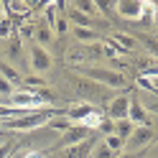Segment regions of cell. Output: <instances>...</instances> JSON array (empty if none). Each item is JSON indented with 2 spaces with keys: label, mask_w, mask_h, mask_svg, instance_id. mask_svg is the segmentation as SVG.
Masks as SVG:
<instances>
[{
  "label": "cell",
  "mask_w": 158,
  "mask_h": 158,
  "mask_svg": "<svg viewBox=\"0 0 158 158\" xmlns=\"http://www.w3.org/2000/svg\"><path fill=\"white\" fill-rule=\"evenodd\" d=\"M97 130H100L102 135H112V133H115V123L110 120V117H102V120H100V127H97Z\"/></svg>",
  "instance_id": "30"
},
{
  "label": "cell",
  "mask_w": 158,
  "mask_h": 158,
  "mask_svg": "<svg viewBox=\"0 0 158 158\" xmlns=\"http://www.w3.org/2000/svg\"><path fill=\"white\" fill-rule=\"evenodd\" d=\"M127 107H130V94L123 92V94H115L110 102H107V117L115 123V120H127Z\"/></svg>",
  "instance_id": "7"
},
{
  "label": "cell",
  "mask_w": 158,
  "mask_h": 158,
  "mask_svg": "<svg viewBox=\"0 0 158 158\" xmlns=\"http://www.w3.org/2000/svg\"><path fill=\"white\" fill-rule=\"evenodd\" d=\"M0 143H3V138H0Z\"/></svg>",
  "instance_id": "38"
},
{
  "label": "cell",
  "mask_w": 158,
  "mask_h": 158,
  "mask_svg": "<svg viewBox=\"0 0 158 158\" xmlns=\"http://www.w3.org/2000/svg\"><path fill=\"white\" fill-rule=\"evenodd\" d=\"M21 158H44V153H41V151H28V153H23Z\"/></svg>",
  "instance_id": "34"
},
{
  "label": "cell",
  "mask_w": 158,
  "mask_h": 158,
  "mask_svg": "<svg viewBox=\"0 0 158 158\" xmlns=\"http://www.w3.org/2000/svg\"><path fill=\"white\" fill-rule=\"evenodd\" d=\"M100 110H97L94 105H89V102H77V105H72L69 110H64V115L69 117L72 123H84L87 117H92V115H97Z\"/></svg>",
  "instance_id": "10"
},
{
  "label": "cell",
  "mask_w": 158,
  "mask_h": 158,
  "mask_svg": "<svg viewBox=\"0 0 158 158\" xmlns=\"http://www.w3.org/2000/svg\"><path fill=\"white\" fill-rule=\"evenodd\" d=\"M138 156H140V153H120L117 158H138Z\"/></svg>",
  "instance_id": "35"
},
{
  "label": "cell",
  "mask_w": 158,
  "mask_h": 158,
  "mask_svg": "<svg viewBox=\"0 0 158 158\" xmlns=\"http://www.w3.org/2000/svg\"><path fill=\"white\" fill-rule=\"evenodd\" d=\"M28 61H31V72L36 77H44L48 69H51L54 59H51V54H48V48L38 46V44H31L28 46Z\"/></svg>",
  "instance_id": "4"
},
{
  "label": "cell",
  "mask_w": 158,
  "mask_h": 158,
  "mask_svg": "<svg viewBox=\"0 0 158 158\" xmlns=\"http://www.w3.org/2000/svg\"><path fill=\"white\" fill-rule=\"evenodd\" d=\"M102 143L110 148V151L115 153V156H120V153H125V140H120L117 135H105L102 138Z\"/></svg>",
  "instance_id": "24"
},
{
  "label": "cell",
  "mask_w": 158,
  "mask_h": 158,
  "mask_svg": "<svg viewBox=\"0 0 158 158\" xmlns=\"http://www.w3.org/2000/svg\"><path fill=\"white\" fill-rule=\"evenodd\" d=\"M15 92H18V87H15V84H10L8 79L0 77V97H13Z\"/></svg>",
  "instance_id": "28"
},
{
  "label": "cell",
  "mask_w": 158,
  "mask_h": 158,
  "mask_svg": "<svg viewBox=\"0 0 158 158\" xmlns=\"http://www.w3.org/2000/svg\"><path fill=\"white\" fill-rule=\"evenodd\" d=\"M21 46H23V44H21V36H18V33L10 38V41H8V48H5V56H8V59H5V61L10 64V66H15V64H21V61H23V51H21Z\"/></svg>",
  "instance_id": "14"
},
{
  "label": "cell",
  "mask_w": 158,
  "mask_h": 158,
  "mask_svg": "<svg viewBox=\"0 0 158 158\" xmlns=\"http://www.w3.org/2000/svg\"><path fill=\"white\" fill-rule=\"evenodd\" d=\"M5 8H8V15H10V18L26 15L28 10H31V5H28V3H21V0H10V3H5Z\"/></svg>",
  "instance_id": "23"
},
{
  "label": "cell",
  "mask_w": 158,
  "mask_h": 158,
  "mask_svg": "<svg viewBox=\"0 0 158 158\" xmlns=\"http://www.w3.org/2000/svg\"><path fill=\"white\" fill-rule=\"evenodd\" d=\"M153 138H156V133L151 127H135L133 135L125 140V153H140L143 148H148L153 143Z\"/></svg>",
  "instance_id": "6"
},
{
  "label": "cell",
  "mask_w": 158,
  "mask_h": 158,
  "mask_svg": "<svg viewBox=\"0 0 158 158\" xmlns=\"http://www.w3.org/2000/svg\"><path fill=\"white\" fill-rule=\"evenodd\" d=\"M112 41L120 46L123 56H125V54H133V51L140 48V41H138L135 36H130V33H112Z\"/></svg>",
  "instance_id": "13"
},
{
  "label": "cell",
  "mask_w": 158,
  "mask_h": 158,
  "mask_svg": "<svg viewBox=\"0 0 158 158\" xmlns=\"http://www.w3.org/2000/svg\"><path fill=\"white\" fill-rule=\"evenodd\" d=\"M115 10L120 13L127 21H138L140 23V15H143V0H117L115 3Z\"/></svg>",
  "instance_id": "9"
},
{
  "label": "cell",
  "mask_w": 158,
  "mask_h": 158,
  "mask_svg": "<svg viewBox=\"0 0 158 158\" xmlns=\"http://www.w3.org/2000/svg\"><path fill=\"white\" fill-rule=\"evenodd\" d=\"M89 133H92V130H89L84 123H74V125L51 145V151H59V148H72V145H77V143L87 140V138H89Z\"/></svg>",
  "instance_id": "5"
},
{
  "label": "cell",
  "mask_w": 158,
  "mask_h": 158,
  "mask_svg": "<svg viewBox=\"0 0 158 158\" xmlns=\"http://www.w3.org/2000/svg\"><path fill=\"white\" fill-rule=\"evenodd\" d=\"M89 158H117V156H115L110 148H107V145L100 140V143L94 145V151H92V156H89Z\"/></svg>",
  "instance_id": "25"
},
{
  "label": "cell",
  "mask_w": 158,
  "mask_h": 158,
  "mask_svg": "<svg viewBox=\"0 0 158 158\" xmlns=\"http://www.w3.org/2000/svg\"><path fill=\"white\" fill-rule=\"evenodd\" d=\"M66 5H69V3H66ZM66 21L72 23L74 28H94V18H89V15H84V13H79V10H74L72 5H69Z\"/></svg>",
  "instance_id": "15"
},
{
  "label": "cell",
  "mask_w": 158,
  "mask_h": 158,
  "mask_svg": "<svg viewBox=\"0 0 158 158\" xmlns=\"http://www.w3.org/2000/svg\"><path fill=\"white\" fill-rule=\"evenodd\" d=\"M10 158H21V156H10Z\"/></svg>",
  "instance_id": "37"
},
{
  "label": "cell",
  "mask_w": 158,
  "mask_h": 158,
  "mask_svg": "<svg viewBox=\"0 0 158 158\" xmlns=\"http://www.w3.org/2000/svg\"><path fill=\"white\" fill-rule=\"evenodd\" d=\"M54 36H64L69 31V21H66V15H56V21H54Z\"/></svg>",
  "instance_id": "26"
},
{
  "label": "cell",
  "mask_w": 158,
  "mask_h": 158,
  "mask_svg": "<svg viewBox=\"0 0 158 158\" xmlns=\"http://www.w3.org/2000/svg\"><path fill=\"white\" fill-rule=\"evenodd\" d=\"M143 44H145V48H148V51H151L153 56H158V41H156V38L145 36V38H143Z\"/></svg>",
  "instance_id": "32"
},
{
  "label": "cell",
  "mask_w": 158,
  "mask_h": 158,
  "mask_svg": "<svg viewBox=\"0 0 158 158\" xmlns=\"http://www.w3.org/2000/svg\"><path fill=\"white\" fill-rule=\"evenodd\" d=\"M33 28H36V26L26 23V26H21V28H18V33H21V38H23V36H26V38H31V36H33Z\"/></svg>",
  "instance_id": "33"
},
{
  "label": "cell",
  "mask_w": 158,
  "mask_h": 158,
  "mask_svg": "<svg viewBox=\"0 0 158 158\" xmlns=\"http://www.w3.org/2000/svg\"><path fill=\"white\" fill-rule=\"evenodd\" d=\"M54 21H56V3H46V26L54 28Z\"/></svg>",
  "instance_id": "31"
},
{
  "label": "cell",
  "mask_w": 158,
  "mask_h": 158,
  "mask_svg": "<svg viewBox=\"0 0 158 158\" xmlns=\"http://www.w3.org/2000/svg\"><path fill=\"white\" fill-rule=\"evenodd\" d=\"M74 8V10H79V13H84V15H89V18H94L97 13H100V8H97V0H74V3H69Z\"/></svg>",
  "instance_id": "18"
},
{
  "label": "cell",
  "mask_w": 158,
  "mask_h": 158,
  "mask_svg": "<svg viewBox=\"0 0 158 158\" xmlns=\"http://www.w3.org/2000/svg\"><path fill=\"white\" fill-rule=\"evenodd\" d=\"M10 102H13V107H21V110H41V107H46L33 92H23V89H18L10 97Z\"/></svg>",
  "instance_id": "11"
},
{
  "label": "cell",
  "mask_w": 158,
  "mask_h": 158,
  "mask_svg": "<svg viewBox=\"0 0 158 158\" xmlns=\"http://www.w3.org/2000/svg\"><path fill=\"white\" fill-rule=\"evenodd\" d=\"M74 38L79 41V46H89V44L100 41V36H97L94 28H74Z\"/></svg>",
  "instance_id": "17"
},
{
  "label": "cell",
  "mask_w": 158,
  "mask_h": 158,
  "mask_svg": "<svg viewBox=\"0 0 158 158\" xmlns=\"http://www.w3.org/2000/svg\"><path fill=\"white\" fill-rule=\"evenodd\" d=\"M15 148H18L15 140H5V143H0V158H10Z\"/></svg>",
  "instance_id": "29"
},
{
  "label": "cell",
  "mask_w": 158,
  "mask_h": 158,
  "mask_svg": "<svg viewBox=\"0 0 158 158\" xmlns=\"http://www.w3.org/2000/svg\"><path fill=\"white\" fill-rule=\"evenodd\" d=\"M0 77H3V79H8V82H10V84H15V87L23 82V77L15 72V66H10V64L5 61V59L0 61Z\"/></svg>",
  "instance_id": "20"
},
{
  "label": "cell",
  "mask_w": 158,
  "mask_h": 158,
  "mask_svg": "<svg viewBox=\"0 0 158 158\" xmlns=\"http://www.w3.org/2000/svg\"><path fill=\"white\" fill-rule=\"evenodd\" d=\"M156 41H158V23H156Z\"/></svg>",
  "instance_id": "36"
},
{
  "label": "cell",
  "mask_w": 158,
  "mask_h": 158,
  "mask_svg": "<svg viewBox=\"0 0 158 158\" xmlns=\"http://www.w3.org/2000/svg\"><path fill=\"white\" fill-rule=\"evenodd\" d=\"M77 72L82 74L84 79H92V82L107 87V89H127V79L123 72H117V69H105V66H77Z\"/></svg>",
  "instance_id": "1"
},
{
  "label": "cell",
  "mask_w": 158,
  "mask_h": 158,
  "mask_svg": "<svg viewBox=\"0 0 158 158\" xmlns=\"http://www.w3.org/2000/svg\"><path fill=\"white\" fill-rule=\"evenodd\" d=\"M33 38H36L33 44H38V46H44V48H46L48 44L54 41V31H51V28H48V26L41 21V23H38V26L33 28Z\"/></svg>",
  "instance_id": "16"
},
{
  "label": "cell",
  "mask_w": 158,
  "mask_h": 158,
  "mask_svg": "<svg viewBox=\"0 0 158 158\" xmlns=\"http://www.w3.org/2000/svg\"><path fill=\"white\" fill-rule=\"evenodd\" d=\"M23 92H36V89H44L46 87V82H44V77H36V74H31V77H23Z\"/></svg>",
  "instance_id": "22"
},
{
  "label": "cell",
  "mask_w": 158,
  "mask_h": 158,
  "mask_svg": "<svg viewBox=\"0 0 158 158\" xmlns=\"http://www.w3.org/2000/svg\"><path fill=\"white\" fill-rule=\"evenodd\" d=\"M133 130H135V125L130 120H115V133L112 135H117L120 140H127V138L133 135Z\"/></svg>",
  "instance_id": "21"
},
{
  "label": "cell",
  "mask_w": 158,
  "mask_h": 158,
  "mask_svg": "<svg viewBox=\"0 0 158 158\" xmlns=\"http://www.w3.org/2000/svg\"><path fill=\"white\" fill-rule=\"evenodd\" d=\"M74 87H77V92L84 97V102H110L112 97H110V89L102 84H97L92 82V79H84V77H74Z\"/></svg>",
  "instance_id": "3"
},
{
  "label": "cell",
  "mask_w": 158,
  "mask_h": 158,
  "mask_svg": "<svg viewBox=\"0 0 158 158\" xmlns=\"http://www.w3.org/2000/svg\"><path fill=\"white\" fill-rule=\"evenodd\" d=\"M127 120L135 127H151V112L143 107V102L133 94L130 97V107H127Z\"/></svg>",
  "instance_id": "8"
},
{
  "label": "cell",
  "mask_w": 158,
  "mask_h": 158,
  "mask_svg": "<svg viewBox=\"0 0 158 158\" xmlns=\"http://www.w3.org/2000/svg\"><path fill=\"white\" fill-rule=\"evenodd\" d=\"M56 115H64V110L44 107V110H38L33 115H23V117H18V120H5L0 125L8 127V130H36V127H46V123L51 120V117H56Z\"/></svg>",
  "instance_id": "2"
},
{
  "label": "cell",
  "mask_w": 158,
  "mask_h": 158,
  "mask_svg": "<svg viewBox=\"0 0 158 158\" xmlns=\"http://www.w3.org/2000/svg\"><path fill=\"white\" fill-rule=\"evenodd\" d=\"M97 143H100V140L89 135V138L82 140V143H77V145H72V148H64V158H89Z\"/></svg>",
  "instance_id": "12"
},
{
  "label": "cell",
  "mask_w": 158,
  "mask_h": 158,
  "mask_svg": "<svg viewBox=\"0 0 158 158\" xmlns=\"http://www.w3.org/2000/svg\"><path fill=\"white\" fill-rule=\"evenodd\" d=\"M72 125H74V123L69 120L66 115H56V117H51V120L46 123V127H48V130H56L59 135H64V133H66V130H69Z\"/></svg>",
  "instance_id": "19"
},
{
  "label": "cell",
  "mask_w": 158,
  "mask_h": 158,
  "mask_svg": "<svg viewBox=\"0 0 158 158\" xmlns=\"http://www.w3.org/2000/svg\"><path fill=\"white\" fill-rule=\"evenodd\" d=\"M15 36V26L10 18H5V21H0V38H10Z\"/></svg>",
  "instance_id": "27"
}]
</instances>
